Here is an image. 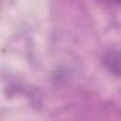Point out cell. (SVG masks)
Masks as SVG:
<instances>
[{
  "label": "cell",
  "instance_id": "obj_1",
  "mask_svg": "<svg viewBox=\"0 0 121 121\" xmlns=\"http://www.w3.org/2000/svg\"><path fill=\"white\" fill-rule=\"evenodd\" d=\"M104 64H105V67L115 77L120 76V54H118V50L112 48V50H108L105 53V56H104Z\"/></svg>",
  "mask_w": 121,
  "mask_h": 121
},
{
  "label": "cell",
  "instance_id": "obj_2",
  "mask_svg": "<svg viewBox=\"0 0 121 121\" xmlns=\"http://www.w3.org/2000/svg\"><path fill=\"white\" fill-rule=\"evenodd\" d=\"M100 2L104 3V4H107V6H115V4H118L120 0H100Z\"/></svg>",
  "mask_w": 121,
  "mask_h": 121
}]
</instances>
